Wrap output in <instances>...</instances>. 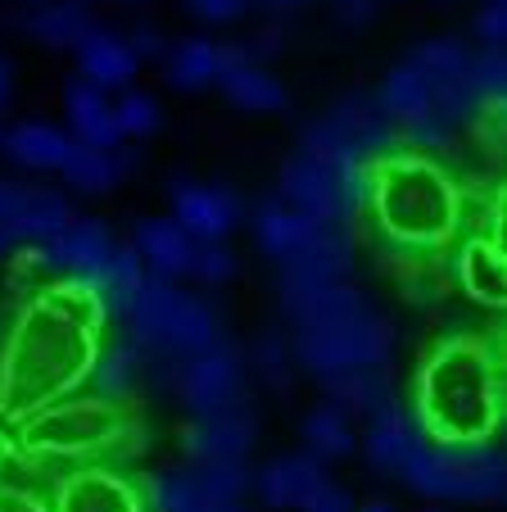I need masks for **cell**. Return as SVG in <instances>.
I'll list each match as a JSON object with an SVG mask.
<instances>
[{"instance_id": "c3c4849f", "label": "cell", "mask_w": 507, "mask_h": 512, "mask_svg": "<svg viewBox=\"0 0 507 512\" xmlns=\"http://www.w3.org/2000/svg\"><path fill=\"white\" fill-rule=\"evenodd\" d=\"M440 5H458V0H440Z\"/></svg>"}, {"instance_id": "3957f363", "label": "cell", "mask_w": 507, "mask_h": 512, "mask_svg": "<svg viewBox=\"0 0 507 512\" xmlns=\"http://www.w3.org/2000/svg\"><path fill=\"white\" fill-rule=\"evenodd\" d=\"M363 209L372 213L390 250L431 259L467 223V191L453 182L440 159L421 150H394L385 159H372Z\"/></svg>"}, {"instance_id": "44dd1931", "label": "cell", "mask_w": 507, "mask_h": 512, "mask_svg": "<svg viewBox=\"0 0 507 512\" xmlns=\"http://www.w3.org/2000/svg\"><path fill=\"white\" fill-rule=\"evenodd\" d=\"M64 114H68V127H73L77 145H96V150L123 145V132H118V123H114V100H109L100 87H91V82H82V78L68 82Z\"/></svg>"}, {"instance_id": "83f0119b", "label": "cell", "mask_w": 507, "mask_h": 512, "mask_svg": "<svg viewBox=\"0 0 507 512\" xmlns=\"http://www.w3.org/2000/svg\"><path fill=\"white\" fill-rule=\"evenodd\" d=\"M308 232H313V218L295 213L290 204H281V200L259 204V213H254V241H259V250L268 254V259H277V263H286L290 254L304 245Z\"/></svg>"}, {"instance_id": "9c48e42d", "label": "cell", "mask_w": 507, "mask_h": 512, "mask_svg": "<svg viewBox=\"0 0 507 512\" xmlns=\"http://www.w3.org/2000/svg\"><path fill=\"white\" fill-rule=\"evenodd\" d=\"M109 254H114V236H109L105 223L96 218H73L68 227H59L50 241L23 250V268L50 272L55 281H87V286H100L109 268Z\"/></svg>"}, {"instance_id": "d590c367", "label": "cell", "mask_w": 507, "mask_h": 512, "mask_svg": "<svg viewBox=\"0 0 507 512\" xmlns=\"http://www.w3.org/2000/svg\"><path fill=\"white\" fill-rule=\"evenodd\" d=\"M236 272V259L222 241H195V254H191V277H200L204 286H222V281Z\"/></svg>"}, {"instance_id": "816d5d0a", "label": "cell", "mask_w": 507, "mask_h": 512, "mask_svg": "<svg viewBox=\"0 0 507 512\" xmlns=\"http://www.w3.org/2000/svg\"><path fill=\"white\" fill-rule=\"evenodd\" d=\"M0 136H5V127H0Z\"/></svg>"}, {"instance_id": "e0dca14e", "label": "cell", "mask_w": 507, "mask_h": 512, "mask_svg": "<svg viewBox=\"0 0 507 512\" xmlns=\"http://www.w3.org/2000/svg\"><path fill=\"white\" fill-rule=\"evenodd\" d=\"M249 449H254V408L249 404L218 417H195L186 426L191 463H245Z\"/></svg>"}, {"instance_id": "1f68e13d", "label": "cell", "mask_w": 507, "mask_h": 512, "mask_svg": "<svg viewBox=\"0 0 507 512\" xmlns=\"http://www.w3.org/2000/svg\"><path fill=\"white\" fill-rule=\"evenodd\" d=\"M381 109L394 118V127H408V123H417V118H426V114H435L431 109V87H426V78H421L412 64H399V68H390V78H385V87H381Z\"/></svg>"}, {"instance_id": "603a6c76", "label": "cell", "mask_w": 507, "mask_h": 512, "mask_svg": "<svg viewBox=\"0 0 507 512\" xmlns=\"http://www.w3.org/2000/svg\"><path fill=\"white\" fill-rule=\"evenodd\" d=\"M132 250L141 254L145 268H154V277H191V254L195 241L173 223V218H141L132 232Z\"/></svg>"}, {"instance_id": "4316f807", "label": "cell", "mask_w": 507, "mask_h": 512, "mask_svg": "<svg viewBox=\"0 0 507 512\" xmlns=\"http://www.w3.org/2000/svg\"><path fill=\"white\" fill-rule=\"evenodd\" d=\"M163 73H168V87H173V91L218 87L222 46H218V41H209V37L177 41V46H168V55H163Z\"/></svg>"}, {"instance_id": "5b68a950", "label": "cell", "mask_w": 507, "mask_h": 512, "mask_svg": "<svg viewBox=\"0 0 507 512\" xmlns=\"http://www.w3.org/2000/svg\"><path fill=\"white\" fill-rule=\"evenodd\" d=\"M19 445L32 463L73 472V467H118L136 449H145V431L132 404L100 395H68L41 413L23 417Z\"/></svg>"}, {"instance_id": "7bdbcfd3", "label": "cell", "mask_w": 507, "mask_h": 512, "mask_svg": "<svg viewBox=\"0 0 507 512\" xmlns=\"http://www.w3.org/2000/svg\"><path fill=\"white\" fill-rule=\"evenodd\" d=\"M10 96H14V73H10V64H5V55H0V109L10 105Z\"/></svg>"}, {"instance_id": "f6af8a7d", "label": "cell", "mask_w": 507, "mask_h": 512, "mask_svg": "<svg viewBox=\"0 0 507 512\" xmlns=\"http://www.w3.org/2000/svg\"><path fill=\"white\" fill-rule=\"evenodd\" d=\"M363 512H394V508H390V503H381V499H376V503H367Z\"/></svg>"}, {"instance_id": "8992f818", "label": "cell", "mask_w": 507, "mask_h": 512, "mask_svg": "<svg viewBox=\"0 0 507 512\" xmlns=\"http://www.w3.org/2000/svg\"><path fill=\"white\" fill-rule=\"evenodd\" d=\"M114 322L123 327L127 345L141 354L145 372L168 390H177L182 368L191 358L222 345V327L209 313V304H200L195 295H186L182 286L159 281V277L145 281L141 295H136Z\"/></svg>"}, {"instance_id": "7402d4cb", "label": "cell", "mask_w": 507, "mask_h": 512, "mask_svg": "<svg viewBox=\"0 0 507 512\" xmlns=\"http://www.w3.org/2000/svg\"><path fill=\"white\" fill-rule=\"evenodd\" d=\"M322 390H326V404H335L340 413H358V417H381V413H390L399 399H394V381H390V372H385V363L381 368H349V372H335V377H326L322 381Z\"/></svg>"}, {"instance_id": "681fc988", "label": "cell", "mask_w": 507, "mask_h": 512, "mask_svg": "<svg viewBox=\"0 0 507 512\" xmlns=\"http://www.w3.org/2000/svg\"><path fill=\"white\" fill-rule=\"evenodd\" d=\"M426 512H440V508H426Z\"/></svg>"}, {"instance_id": "4fadbf2b", "label": "cell", "mask_w": 507, "mask_h": 512, "mask_svg": "<svg viewBox=\"0 0 507 512\" xmlns=\"http://www.w3.org/2000/svg\"><path fill=\"white\" fill-rule=\"evenodd\" d=\"M50 512H145V490L118 467H73L50 490Z\"/></svg>"}, {"instance_id": "52a82bcc", "label": "cell", "mask_w": 507, "mask_h": 512, "mask_svg": "<svg viewBox=\"0 0 507 512\" xmlns=\"http://www.w3.org/2000/svg\"><path fill=\"white\" fill-rule=\"evenodd\" d=\"M394 476L440 503H498L507 494V458L498 445H440L417 435Z\"/></svg>"}, {"instance_id": "e575fe53", "label": "cell", "mask_w": 507, "mask_h": 512, "mask_svg": "<svg viewBox=\"0 0 507 512\" xmlns=\"http://www.w3.org/2000/svg\"><path fill=\"white\" fill-rule=\"evenodd\" d=\"M254 368L263 372V381H268L272 390L290 386V349H286V340H281L277 331H268V336L254 345Z\"/></svg>"}, {"instance_id": "f907efd6", "label": "cell", "mask_w": 507, "mask_h": 512, "mask_svg": "<svg viewBox=\"0 0 507 512\" xmlns=\"http://www.w3.org/2000/svg\"><path fill=\"white\" fill-rule=\"evenodd\" d=\"M340 5H349V0H340Z\"/></svg>"}, {"instance_id": "d6a6232c", "label": "cell", "mask_w": 507, "mask_h": 512, "mask_svg": "<svg viewBox=\"0 0 507 512\" xmlns=\"http://www.w3.org/2000/svg\"><path fill=\"white\" fill-rule=\"evenodd\" d=\"M114 123H118V132L123 136H154L159 132V100L150 96V91H132L127 87L123 96L114 100Z\"/></svg>"}, {"instance_id": "cb8c5ba5", "label": "cell", "mask_w": 507, "mask_h": 512, "mask_svg": "<svg viewBox=\"0 0 507 512\" xmlns=\"http://www.w3.org/2000/svg\"><path fill=\"white\" fill-rule=\"evenodd\" d=\"M136 159H141V155H136V150H127V145L96 150V145L68 141V155H64V164H59V173H64V182L77 186V191L100 195V191H114V186L136 168Z\"/></svg>"}, {"instance_id": "7dc6e473", "label": "cell", "mask_w": 507, "mask_h": 512, "mask_svg": "<svg viewBox=\"0 0 507 512\" xmlns=\"http://www.w3.org/2000/svg\"><path fill=\"white\" fill-rule=\"evenodd\" d=\"M485 5H507V0H485Z\"/></svg>"}, {"instance_id": "6da1fadb", "label": "cell", "mask_w": 507, "mask_h": 512, "mask_svg": "<svg viewBox=\"0 0 507 512\" xmlns=\"http://www.w3.org/2000/svg\"><path fill=\"white\" fill-rule=\"evenodd\" d=\"M105 300L87 281H55L19 309L0 345V413H41L87 386L105 349Z\"/></svg>"}, {"instance_id": "d6986e66", "label": "cell", "mask_w": 507, "mask_h": 512, "mask_svg": "<svg viewBox=\"0 0 507 512\" xmlns=\"http://www.w3.org/2000/svg\"><path fill=\"white\" fill-rule=\"evenodd\" d=\"M222 96L236 109H249V114H277L286 109V91L272 78L263 64H249L240 55V46H222V73H218Z\"/></svg>"}, {"instance_id": "7a4b0ae2", "label": "cell", "mask_w": 507, "mask_h": 512, "mask_svg": "<svg viewBox=\"0 0 507 512\" xmlns=\"http://www.w3.org/2000/svg\"><path fill=\"white\" fill-rule=\"evenodd\" d=\"M412 422L440 445H494L503 426V345L494 331H458L426 354Z\"/></svg>"}, {"instance_id": "ffe728a7", "label": "cell", "mask_w": 507, "mask_h": 512, "mask_svg": "<svg viewBox=\"0 0 507 512\" xmlns=\"http://www.w3.org/2000/svg\"><path fill=\"white\" fill-rule=\"evenodd\" d=\"M77 68H82V82H91V87H100L109 96V91H127L136 78V55L127 50V41L118 37L114 28H91V37L77 46Z\"/></svg>"}, {"instance_id": "ee69618b", "label": "cell", "mask_w": 507, "mask_h": 512, "mask_svg": "<svg viewBox=\"0 0 507 512\" xmlns=\"http://www.w3.org/2000/svg\"><path fill=\"white\" fill-rule=\"evenodd\" d=\"M259 5H268V10H295V5H308V0H259Z\"/></svg>"}, {"instance_id": "7c38bea8", "label": "cell", "mask_w": 507, "mask_h": 512, "mask_svg": "<svg viewBox=\"0 0 507 512\" xmlns=\"http://www.w3.org/2000/svg\"><path fill=\"white\" fill-rule=\"evenodd\" d=\"M177 395L191 408V417H218L231 413V408L249 404L245 399V368H240L236 349L222 340L209 354L191 358L182 368V381H177Z\"/></svg>"}, {"instance_id": "9a60e30c", "label": "cell", "mask_w": 507, "mask_h": 512, "mask_svg": "<svg viewBox=\"0 0 507 512\" xmlns=\"http://www.w3.org/2000/svg\"><path fill=\"white\" fill-rule=\"evenodd\" d=\"M453 277H458L462 295H471L476 304H498L507 300V263H503V245H498L494 227H471L462 236L458 254H453Z\"/></svg>"}, {"instance_id": "30bf717a", "label": "cell", "mask_w": 507, "mask_h": 512, "mask_svg": "<svg viewBox=\"0 0 507 512\" xmlns=\"http://www.w3.org/2000/svg\"><path fill=\"white\" fill-rule=\"evenodd\" d=\"M408 64L417 68L426 87H431V109L444 118L449 127L471 123L480 114V100L471 91V50L453 37H435L421 41L408 55Z\"/></svg>"}, {"instance_id": "f546056e", "label": "cell", "mask_w": 507, "mask_h": 512, "mask_svg": "<svg viewBox=\"0 0 507 512\" xmlns=\"http://www.w3.org/2000/svg\"><path fill=\"white\" fill-rule=\"evenodd\" d=\"M417 422H412V413H403L399 404L390 408V413L372 417V426H367V458H372V467H381V472H399L403 454H408L412 445H417Z\"/></svg>"}, {"instance_id": "b9f144b4", "label": "cell", "mask_w": 507, "mask_h": 512, "mask_svg": "<svg viewBox=\"0 0 507 512\" xmlns=\"http://www.w3.org/2000/svg\"><path fill=\"white\" fill-rule=\"evenodd\" d=\"M345 10L349 23H372L376 19V0H349V5H340Z\"/></svg>"}, {"instance_id": "f1b7e54d", "label": "cell", "mask_w": 507, "mask_h": 512, "mask_svg": "<svg viewBox=\"0 0 507 512\" xmlns=\"http://www.w3.org/2000/svg\"><path fill=\"white\" fill-rule=\"evenodd\" d=\"M141 377H145L141 354H136L127 340H114V345L100 349V358H96V368H91L87 386L96 390L100 399H118V404H132V395H136V386H141Z\"/></svg>"}, {"instance_id": "60d3db41", "label": "cell", "mask_w": 507, "mask_h": 512, "mask_svg": "<svg viewBox=\"0 0 507 512\" xmlns=\"http://www.w3.org/2000/svg\"><path fill=\"white\" fill-rule=\"evenodd\" d=\"M304 512H354V499H349V494L340 490V485H326V490L317 494V499L308 503Z\"/></svg>"}, {"instance_id": "d4e9b609", "label": "cell", "mask_w": 507, "mask_h": 512, "mask_svg": "<svg viewBox=\"0 0 507 512\" xmlns=\"http://www.w3.org/2000/svg\"><path fill=\"white\" fill-rule=\"evenodd\" d=\"M91 28H96V14L82 0H50L23 14V32L50 50H77L91 37Z\"/></svg>"}, {"instance_id": "277c9868", "label": "cell", "mask_w": 507, "mask_h": 512, "mask_svg": "<svg viewBox=\"0 0 507 512\" xmlns=\"http://www.w3.org/2000/svg\"><path fill=\"white\" fill-rule=\"evenodd\" d=\"M295 322V358L317 381L349 368H381L394 349V331L367 304L363 290L335 281L322 290H304L281 300Z\"/></svg>"}, {"instance_id": "f35d334b", "label": "cell", "mask_w": 507, "mask_h": 512, "mask_svg": "<svg viewBox=\"0 0 507 512\" xmlns=\"http://www.w3.org/2000/svg\"><path fill=\"white\" fill-rule=\"evenodd\" d=\"M127 50L136 55V64H154V59L163 64V55H168V41H163L154 28H132V37H127Z\"/></svg>"}, {"instance_id": "8d00e7d4", "label": "cell", "mask_w": 507, "mask_h": 512, "mask_svg": "<svg viewBox=\"0 0 507 512\" xmlns=\"http://www.w3.org/2000/svg\"><path fill=\"white\" fill-rule=\"evenodd\" d=\"M186 10L200 23H236L249 10V0H186Z\"/></svg>"}, {"instance_id": "8fae6325", "label": "cell", "mask_w": 507, "mask_h": 512, "mask_svg": "<svg viewBox=\"0 0 507 512\" xmlns=\"http://www.w3.org/2000/svg\"><path fill=\"white\" fill-rule=\"evenodd\" d=\"M68 223H73V213H68V204L55 191L0 182V254L32 250V245L50 241Z\"/></svg>"}, {"instance_id": "ab89813d", "label": "cell", "mask_w": 507, "mask_h": 512, "mask_svg": "<svg viewBox=\"0 0 507 512\" xmlns=\"http://www.w3.org/2000/svg\"><path fill=\"white\" fill-rule=\"evenodd\" d=\"M0 512H50V503L41 494L10 485V490H0Z\"/></svg>"}, {"instance_id": "4dcf8cb0", "label": "cell", "mask_w": 507, "mask_h": 512, "mask_svg": "<svg viewBox=\"0 0 507 512\" xmlns=\"http://www.w3.org/2000/svg\"><path fill=\"white\" fill-rule=\"evenodd\" d=\"M304 435V454L322 458V463H335V458L354 454V431H349V413H340L335 404H317L313 413L299 426Z\"/></svg>"}, {"instance_id": "bcb514c9", "label": "cell", "mask_w": 507, "mask_h": 512, "mask_svg": "<svg viewBox=\"0 0 507 512\" xmlns=\"http://www.w3.org/2000/svg\"><path fill=\"white\" fill-rule=\"evenodd\" d=\"M23 5H32V10H37V5H50V0H23Z\"/></svg>"}, {"instance_id": "484cf974", "label": "cell", "mask_w": 507, "mask_h": 512, "mask_svg": "<svg viewBox=\"0 0 507 512\" xmlns=\"http://www.w3.org/2000/svg\"><path fill=\"white\" fill-rule=\"evenodd\" d=\"M68 141H73V136L59 132L55 123H14L10 132L0 136V150L19 168L59 173V164H64V155H68Z\"/></svg>"}, {"instance_id": "74e56055", "label": "cell", "mask_w": 507, "mask_h": 512, "mask_svg": "<svg viewBox=\"0 0 507 512\" xmlns=\"http://www.w3.org/2000/svg\"><path fill=\"white\" fill-rule=\"evenodd\" d=\"M476 37L485 50H503V37H507V5H485L476 14Z\"/></svg>"}, {"instance_id": "2e32d148", "label": "cell", "mask_w": 507, "mask_h": 512, "mask_svg": "<svg viewBox=\"0 0 507 512\" xmlns=\"http://www.w3.org/2000/svg\"><path fill=\"white\" fill-rule=\"evenodd\" d=\"M168 195H173V223L191 241H222L240 218V200L227 186H200L186 182V177H173Z\"/></svg>"}, {"instance_id": "ba28073f", "label": "cell", "mask_w": 507, "mask_h": 512, "mask_svg": "<svg viewBox=\"0 0 507 512\" xmlns=\"http://www.w3.org/2000/svg\"><path fill=\"white\" fill-rule=\"evenodd\" d=\"M367 177L372 164H326L299 150L286 168H281V204H290L295 213L313 218V223H340L358 218L367 204Z\"/></svg>"}, {"instance_id": "5bb4252c", "label": "cell", "mask_w": 507, "mask_h": 512, "mask_svg": "<svg viewBox=\"0 0 507 512\" xmlns=\"http://www.w3.org/2000/svg\"><path fill=\"white\" fill-rule=\"evenodd\" d=\"M349 254H354V245H349L345 227L340 223H313V232L304 236V245L281 263V300L345 281Z\"/></svg>"}, {"instance_id": "836d02e7", "label": "cell", "mask_w": 507, "mask_h": 512, "mask_svg": "<svg viewBox=\"0 0 507 512\" xmlns=\"http://www.w3.org/2000/svg\"><path fill=\"white\" fill-rule=\"evenodd\" d=\"M471 91H476L480 109L503 105V91H507V59H503V50H480V55H471Z\"/></svg>"}, {"instance_id": "ac0fdd59", "label": "cell", "mask_w": 507, "mask_h": 512, "mask_svg": "<svg viewBox=\"0 0 507 512\" xmlns=\"http://www.w3.org/2000/svg\"><path fill=\"white\" fill-rule=\"evenodd\" d=\"M254 485H259V499L268 503V508H299L304 512L308 503L331 485V476H326L322 458L286 454V458H272V463L254 476Z\"/></svg>"}]
</instances>
